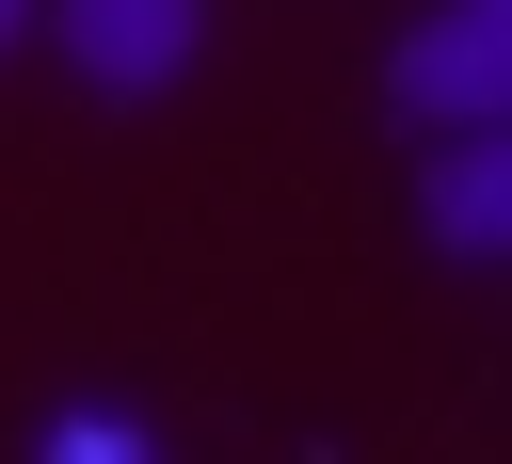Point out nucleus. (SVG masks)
<instances>
[{
  "label": "nucleus",
  "mask_w": 512,
  "mask_h": 464,
  "mask_svg": "<svg viewBox=\"0 0 512 464\" xmlns=\"http://www.w3.org/2000/svg\"><path fill=\"white\" fill-rule=\"evenodd\" d=\"M64 16V64L96 96H160L192 48H208V0H48Z\"/></svg>",
  "instance_id": "f03ea898"
},
{
  "label": "nucleus",
  "mask_w": 512,
  "mask_h": 464,
  "mask_svg": "<svg viewBox=\"0 0 512 464\" xmlns=\"http://www.w3.org/2000/svg\"><path fill=\"white\" fill-rule=\"evenodd\" d=\"M48 464H144V448H128V416H64V432H48Z\"/></svg>",
  "instance_id": "20e7f679"
},
{
  "label": "nucleus",
  "mask_w": 512,
  "mask_h": 464,
  "mask_svg": "<svg viewBox=\"0 0 512 464\" xmlns=\"http://www.w3.org/2000/svg\"><path fill=\"white\" fill-rule=\"evenodd\" d=\"M384 112L400 128H496L512 112V0H432L384 48Z\"/></svg>",
  "instance_id": "f257e3e1"
},
{
  "label": "nucleus",
  "mask_w": 512,
  "mask_h": 464,
  "mask_svg": "<svg viewBox=\"0 0 512 464\" xmlns=\"http://www.w3.org/2000/svg\"><path fill=\"white\" fill-rule=\"evenodd\" d=\"M16 32H32V0H0V48H16Z\"/></svg>",
  "instance_id": "39448f33"
},
{
  "label": "nucleus",
  "mask_w": 512,
  "mask_h": 464,
  "mask_svg": "<svg viewBox=\"0 0 512 464\" xmlns=\"http://www.w3.org/2000/svg\"><path fill=\"white\" fill-rule=\"evenodd\" d=\"M416 224H432V256H512V112L496 128H432V176H416Z\"/></svg>",
  "instance_id": "7ed1b4c3"
}]
</instances>
